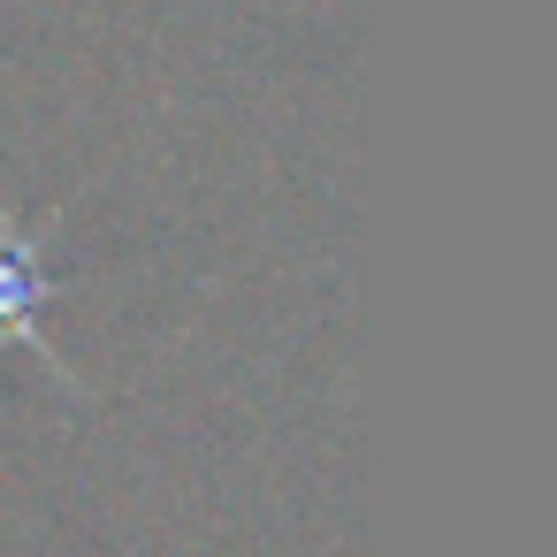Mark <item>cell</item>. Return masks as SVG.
<instances>
[{
    "label": "cell",
    "mask_w": 557,
    "mask_h": 557,
    "mask_svg": "<svg viewBox=\"0 0 557 557\" xmlns=\"http://www.w3.org/2000/svg\"><path fill=\"white\" fill-rule=\"evenodd\" d=\"M47 298H54V283L39 275V237L0 222V344H39L47 351V329H39Z\"/></svg>",
    "instance_id": "6da1fadb"
}]
</instances>
